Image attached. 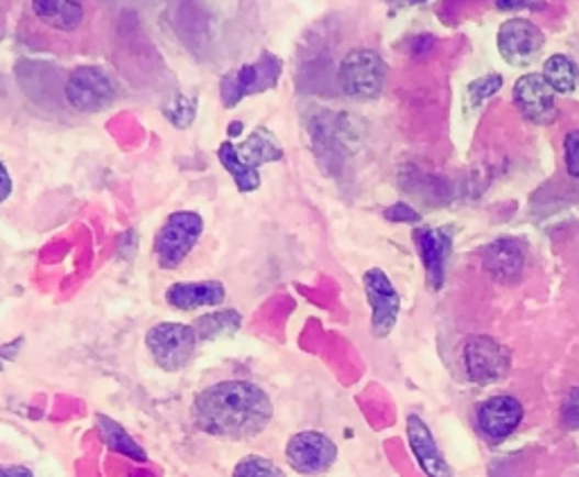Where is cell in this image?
Wrapping results in <instances>:
<instances>
[{"label":"cell","mask_w":579,"mask_h":477,"mask_svg":"<svg viewBox=\"0 0 579 477\" xmlns=\"http://www.w3.org/2000/svg\"><path fill=\"white\" fill-rule=\"evenodd\" d=\"M192 421L222 440H249L272 421V401L254 382L224 380L198 393Z\"/></svg>","instance_id":"cell-1"},{"label":"cell","mask_w":579,"mask_h":477,"mask_svg":"<svg viewBox=\"0 0 579 477\" xmlns=\"http://www.w3.org/2000/svg\"><path fill=\"white\" fill-rule=\"evenodd\" d=\"M218 158L224 170L234 177L241 192H252L260 186L258 168L281 162L283 149L267 127H256L243 143L224 141L218 147Z\"/></svg>","instance_id":"cell-2"},{"label":"cell","mask_w":579,"mask_h":477,"mask_svg":"<svg viewBox=\"0 0 579 477\" xmlns=\"http://www.w3.org/2000/svg\"><path fill=\"white\" fill-rule=\"evenodd\" d=\"M198 342L200 340L196 335V329L177 322L152 326L145 335V346L152 360L164 371H181L183 367H188L192 355L198 351Z\"/></svg>","instance_id":"cell-3"},{"label":"cell","mask_w":579,"mask_h":477,"mask_svg":"<svg viewBox=\"0 0 579 477\" xmlns=\"http://www.w3.org/2000/svg\"><path fill=\"white\" fill-rule=\"evenodd\" d=\"M283 64L277 55L263 53L254 64H245L222 77L220 96L226 109H234L243 98L277 87Z\"/></svg>","instance_id":"cell-4"},{"label":"cell","mask_w":579,"mask_h":477,"mask_svg":"<svg viewBox=\"0 0 579 477\" xmlns=\"http://www.w3.org/2000/svg\"><path fill=\"white\" fill-rule=\"evenodd\" d=\"M204 231V220L192 211H177L168 215L164 226L154 241V254H157L162 269L179 267L186 256L198 245Z\"/></svg>","instance_id":"cell-5"},{"label":"cell","mask_w":579,"mask_h":477,"mask_svg":"<svg viewBox=\"0 0 579 477\" xmlns=\"http://www.w3.org/2000/svg\"><path fill=\"white\" fill-rule=\"evenodd\" d=\"M119 98V85L102 66H77L66 82V100L85 113H100L113 107Z\"/></svg>","instance_id":"cell-6"},{"label":"cell","mask_w":579,"mask_h":477,"mask_svg":"<svg viewBox=\"0 0 579 477\" xmlns=\"http://www.w3.org/2000/svg\"><path fill=\"white\" fill-rule=\"evenodd\" d=\"M337 77L346 96L356 100H371L382 91L388 66L374 51H352L342 59Z\"/></svg>","instance_id":"cell-7"},{"label":"cell","mask_w":579,"mask_h":477,"mask_svg":"<svg viewBox=\"0 0 579 477\" xmlns=\"http://www.w3.org/2000/svg\"><path fill=\"white\" fill-rule=\"evenodd\" d=\"M365 292L371 306V331L376 337H388L397 324L401 297L392 286L390 276L378 267L365 271Z\"/></svg>","instance_id":"cell-8"},{"label":"cell","mask_w":579,"mask_h":477,"mask_svg":"<svg viewBox=\"0 0 579 477\" xmlns=\"http://www.w3.org/2000/svg\"><path fill=\"white\" fill-rule=\"evenodd\" d=\"M544 44V32L527 19H510L498 30V51L512 66H530L542 55Z\"/></svg>","instance_id":"cell-9"},{"label":"cell","mask_w":579,"mask_h":477,"mask_svg":"<svg viewBox=\"0 0 579 477\" xmlns=\"http://www.w3.org/2000/svg\"><path fill=\"white\" fill-rule=\"evenodd\" d=\"M286 455L294 470L303 475H320V473H326L335 464L337 448L326 434L315 432V430H305V432L294 434L288 442Z\"/></svg>","instance_id":"cell-10"},{"label":"cell","mask_w":579,"mask_h":477,"mask_svg":"<svg viewBox=\"0 0 579 477\" xmlns=\"http://www.w3.org/2000/svg\"><path fill=\"white\" fill-rule=\"evenodd\" d=\"M465 365L474 382L489 385L510 371V353L493 337L476 335L465 346Z\"/></svg>","instance_id":"cell-11"},{"label":"cell","mask_w":579,"mask_h":477,"mask_svg":"<svg viewBox=\"0 0 579 477\" xmlns=\"http://www.w3.org/2000/svg\"><path fill=\"white\" fill-rule=\"evenodd\" d=\"M514 102L527 121L548 125L557 118V98L546 79L536 73L523 75L514 87Z\"/></svg>","instance_id":"cell-12"},{"label":"cell","mask_w":579,"mask_h":477,"mask_svg":"<svg viewBox=\"0 0 579 477\" xmlns=\"http://www.w3.org/2000/svg\"><path fill=\"white\" fill-rule=\"evenodd\" d=\"M523 406L514 396H491L478 408V428L493 442L508 440L521 425Z\"/></svg>","instance_id":"cell-13"},{"label":"cell","mask_w":579,"mask_h":477,"mask_svg":"<svg viewBox=\"0 0 579 477\" xmlns=\"http://www.w3.org/2000/svg\"><path fill=\"white\" fill-rule=\"evenodd\" d=\"M405 430H408V442L410 448L419 462V466L423 468L428 477H453V470L448 466V462L444 459V455L439 453L435 440H433V432L426 425V421H421V417L410 414L405 419Z\"/></svg>","instance_id":"cell-14"},{"label":"cell","mask_w":579,"mask_h":477,"mask_svg":"<svg viewBox=\"0 0 579 477\" xmlns=\"http://www.w3.org/2000/svg\"><path fill=\"white\" fill-rule=\"evenodd\" d=\"M414 243H416L423 269H426L433 288H439L444 284L446 260L450 256V245H453L450 231H444V229H416L414 231Z\"/></svg>","instance_id":"cell-15"},{"label":"cell","mask_w":579,"mask_h":477,"mask_svg":"<svg viewBox=\"0 0 579 477\" xmlns=\"http://www.w3.org/2000/svg\"><path fill=\"white\" fill-rule=\"evenodd\" d=\"M485 269L500 284H514L523 271L525 256L523 249L512 237H500L493 245H489L482 254Z\"/></svg>","instance_id":"cell-16"},{"label":"cell","mask_w":579,"mask_h":477,"mask_svg":"<svg viewBox=\"0 0 579 477\" xmlns=\"http://www.w3.org/2000/svg\"><path fill=\"white\" fill-rule=\"evenodd\" d=\"M226 297V290L220 281H186L172 284L166 290V301L177 310H198L204 306H218Z\"/></svg>","instance_id":"cell-17"},{"label":"cell","mask_w":579,"mask_h":477,"mask_svg":"<svg viewBox=\"0 0 579 477\" xmlns=\"http://www.w3.org/2000/svg\"><path fill=\"white\" fill-rule=\"evenodd\" d=\"M32 12L46 21L51 27L62 32H73L82 25L85 10L80 3H66V0H36Z\"/></svg>","instance_id":"cell-18"},{"label":"cell","mask_w":579,"mask_h":477,"mask_svg":"<svg viewBox=\"0 0 579 477\" xmlns=\"http://www.w3.org/2000/svg\"><path fill=\"white\" fill-rule=\"evenodd\" d=\"M96 421H98V432L102 436V442L111 451L121 453V455H127V457H132L136 462H145L147 459V453L132 440V436L127 434V430L119 421H113V419H109L104 414H98Z\"/></svg>","instance_id":"cell-19"},{"label":"cell","mask_w":579,"mask_h":477,"mask_svg":"<svg viewBox=\"0 0 579 477\" xmlns=\"http://www.w3.org/2000/svg\"><path fill=\"white\" fill-rule=\"evenodd\" d=\"M243 324V317L236 310H220L200 317V320L192 324L196 329L198 340H215L224 335H234Z\"/></svg>","instance_id":"cell-20"},{"label":"cell","mask_w":579,"mask_h":477,"mask_svg":"<svg viewBox=\"0 0 579 477\" xmlns=\"http://www.w3.org/2000/svg\"><path fill=\"white\" fill-rule=\"evenodd\" d=\"M555 93H570L577 85V68L566 55H553L542 75Z\"/></svg>","instance_id":"cell-21"},{"label":"cell","mask_w":579,"mask_h":477,"mask_svg":"<svg viewBox=\"0 0 579 477\" xmlns=\"http://www.w3.org/2000/svg\"><path fill=\"white\" fill-rule=\"evenodd\" d=\"M234 477H286V473L275 462L260 455H249L236 464Z\"/></svg>","instance_id":"cell-22"},{"label":"cell","mask_w":579,"mask_h":477,"mask_svg":"<svg viewBox=\"0 0 579 477\" xmlns=\"http://www.w3.org/2000/svg\"><path fill=\"white\" fill-rule=\"evenodd\" d=\"M500 87H503V77H500V75H487V77L478 79V82H474V85L469 87L471 102H474V104L482 102L487 96H493L496 91H500Z\"/></svg>","instance_id":"cell-23"},{"label":"cell","mask_w":579,"mask_h":477,"mask_svg":"<svg viewBox=\"0 0 579 477\" xmlns=\"http://www.w3.org/2000/svg\"><path fill=\"white\" fill-rule=\"evenodd\" d=\"M561 423L568 430H579V387H572L561 403Z\"/></svg>","instance_id":"cell-24"},{"label":"cell","mask_w":579,"mask_h":477,"mask_svg":"<svg viewBox=\"0 0 579 477\" xmlns=\"http://www.w3.org/2000/svg\"><path fill=\"white\" fill-rule=\"evenodd\" d=\"M564 156H566L568 175L579 179V130L566 136V141H564Z\"/></svg>","instance_id":"cell-25"},{"label":"cell","mask_w":579,"mask_h":477,"mask_svg":"<svg viewBox=\"0 0 579 477\" xmlns=\"http://www.w3.org/2000/svg\"><path fill=\"white\" fill-rule=\"evenodd\" d=\"M190 100L186 98H179L172 107H166L164 113L170 118V123L175 127H188L192 123V118H196V111H183V107H188Z\"/></svg>","instance_id":"cell-26"},{"label":"cell","mask_w":579,"mask_h":477,"mask_svg":"<svg viewBox=\"0 0 579 477\" xmlns=\"http://www.w3.org/2000/svg\"><path fill=\"white\" fill-rule=\"evenodd\" d=\"M385 218L392 222H419V213H414L408 204H394L392 209H388Z\"/></svg>","instance_id":"cell-27"},{"label":"cell","mask_w":579,"mask_h":477,"mask_svg":"<svg viewBox=\"0 0 579 477\" xmlns=\"http://www.w3.org/2000/svg\"><path fill=\"white\" fill-rule=\"evenodd\" d=\"M10 195H12V177L5 168V164L0 162V202H5Z\"/></svg>","instance_id":"cell-28"},{"label":"cell","mask_w":579,"mask_h":477,"mask_svg":"<svg viewBox=\"0 0 579 477\" xmlns=\"http://www.w3.org/2000/svg\"><path fill=\"white\" fill-rule=\"evenodd\" d=\"M0 477H34L25 466H0Z\"/></svg>","instance_id":"cell-29"},{"label":"cell","mask_w":579,"mask_h":477,"mask_svg":"<svg viewBox=\"0 0 579 477\" xmlns=\"http://www.w3.org/2000/svg\"><path fill=\"white\" fill-rule=\"evenodd\" d=\"M498 10H521V8H532V3H498Z\"/></svg>","instance_id":"cell-30"},{"label":"cell","mask_w":579,"mask_h":477,"mask_svg":"<svg viewBox=\"0 0 579 477\" xmlns=\"http://www.w3.org/2000/svg\"><path fill=\"white\" fill-rule=\"evenodd\" d=\"M0 369H3V365H0Z\"/></svg>","instance_id":"cell-31"}]
</instances>
